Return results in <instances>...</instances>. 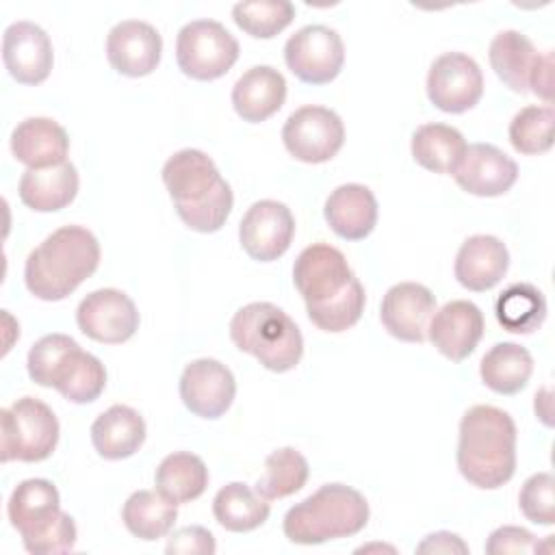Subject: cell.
Listing matches in <instances>:
<instances>
[{"label":"cell","instance_id":"obj_1","mask_svg":"<svg viewBox=\"0 0 555 555\" xmlns=\"http://www.w3.org/2000/svg\"><path fill=\"white\" fill-rule=\"evenodd\" d=\"M457 468L462 477L481 488L496 490L516 470V425L494 405H473L460 421Z\"/></svg>","mask_w":555,"mask_h":555},{"label":"cell","instance_id":"obj_2","mask_svg":"<svg viewBox=\"0 0 555 555\" xmlns=\"http://www.w3.org/2000/svg\"><path fill=\"white\" fill-rule=\"evenodd\" d=\"M163 182L178 217L195 232H217L225 223L234 195L217 165L202 150H180L163 167Z\"/></svg>","mask_w":555,"mask_h":555},{"label":"cell","instance_id":"obj_3","mask_svg":"<svg viewBox=\"0 0 555 555\" xmlns=\"http://www.w3.org/2000/svg\"><path fill=\"white\" fill-rule=\"evenodd\" d=\"M100 264V243L87 228L63 225L35 247L24 264L26 288L43 301L69 297Z\"/></svg>","mask_w":555,"mask_h":555},{"label":"cell","instance_id":"obj_4","mask_svg":"<svg viewBox=\"0 0 555 555\" xmlns=\"http://www.w3.org/2000/svg\"><path fill=\"white\" fill-rule=\"evenodd\" d=\"M369 522V503L351 486L325 483L284 516V535L295 544L349 538Z\"/></svg>","mask_w":555,"mask_h":555},{"label":"cell","instance_id":"obj_5","mask_svg":"<svg viewBox=\"0 0 555 555\" xmlns=\"http://www.w3.org/2000/svg\"><path fill=\"white\" fill-rule=\"evenodd\" d=\"M7 514L28 553H69L76 544V522L61 509L59 490L48 479L17 483L11 492Z\"/></svg>","mask_w":555,"mask_h":555},{"label":"cell","instance_id":"obj_6","mask_svg":"<svg viewBox=\"0 0 555 555\" xmlns=\"http://www.w3.org/2000/svg\"><path fill=\"white\" fill-rule=\"evenodd\" d=\"M230 338L273 373L295 369L304 356L299 327L282 308L269 301L243 306L230 321Z\"/></svg>","mask_w":555,"mask_h":555},{"label":"cell","instance_id":"obj_7","mask_svg":"<svg viewBox=\"0 0 555 555\" xmlns=\"http://www.w3.org/2000/svg\"><path fill=\"white\" fill-rule=\"evenodd\" d=\"M2 416V462H41L52 455L59 442L54 412L35 397H22Z\"/></svg>","mask_w":555,"mask_h":555},{"label":"cell","instance_id":"obj_8","mask_svg":"<svg viewBox=\"0 0 555 555\" xmlns=\"http://www.w3.org/2000/svg\"><path fill=\"white\" fill-rule=\"evenodd\" d=\"M238 59V41L215 20L184 24L176 39V61L182 74L193 80H217Z\"/></svg>","mask_w":555,"mask_h":555},{"label":"cell","instance_id":"obj_9","mask_svg":"<svg viewBox=\"0 0 555 555\" xmlns=\"http://www.w3.org/2000/svg\"><path fill=\"white\" fill-rule=\"evenodd\" d=\"M284 61L301 82L327 85L343 69L345 46L336 30L323 24H310L288 37Z\"/></svg>","mask_w":555,"mask_h":555},{"label":"cell","instance_id":"obj_10","mask_svg":"<svg viewBox=\"0 0 555 555\" xmlns=\"http://www.w3.org/2000/svg\"><path fill=\"white\" fill-rule=\"evenodd\" d=\"M282 141L291 156L317 165L338 154L345 143V126L334 111L310 104L288 115L282 128Z\"/></svg>","mask_w":555,"mask_h":555},{"label":"cell","instance_id":"obj_11","mask_svg":"<svg viewBox=\"0 0 555 555\" xmlns=\"http://www.w3.org/2000/svg\"><path fill=\"white\" fill-rule=\"evenodd\" d=\"M483 93V74L479 65L462 52L440 54L427 74V98L444 113H464L473 108Z\"/></svg>","mask_w":555,"mask_h":555},{"label":"cell","instance_id":"obj_12","mask_svg":"<svg viewBox=\"0 0 555 555\" xmlns=\"http://www.w3.org/2000/svg\"><path fill=\"white\" fill-rule=\"evenodd\" d=\"M353 278L345 254L327 243L306 247L293 264V282L306 306H319L338 297Z\"/></svg>","mask_w":555,"mask_h":555},{"label":"cell","instance_id":"obj_13","mask_svg":"<svg viewBox=\"0 0 555 555\" xmlns=\"http://www.w3.org/2000/svg\"><path fill=\"white\" fill-rule=\"evenodd\" d=\"M295 234V219L286 204L275 199L254 202L238 223L245 254L258 262H271L286 254Z\"/></svg>","mask_w":555,"mask_h":555},{"label":"cell","instance_id":"obj_14","mask_svg":"<svg viewBox=\"0 0 555 555\" xmlns=\"http://www.w3.org/2000/svg\"><path fill=\"white\" fill-rule=\"evenodd\" d=\"M80 332L98 343L119 345L139 330V312L134 301L117 288H100L89 293L76 310Z\"/></svg>","mask_w":555,"mask_h":555},{"label":"cell","instance_id":"obj_15","mask_svg":"<svg viewBox=\"0 0 555 555\" xmlns=\"http://www.w3.org/2000/svg\"><path fill=\"white\" fill-rule=\"evenodd\" d=\"M236 395L232 371L215 358H199L184 366L180 377V399L199 418H219L228 412Z\"/></svg>","mask_w":555,"mask_h":555},{"label":"cell","instance_id":"obj_16","mask_svg":"<svg viewBox=\"0 0 555 555\" xmlns=\"http://www.w3.org/2000/svg\"><path fill=\"white\" fill-rule=\"evenodd\" d=\"M436 312L434 293L416 282H401L386 291L379 319L386 332L405 343H423Z\"/></svg>","mask_w":555,"mask_h":555},{"label":"cell","instance_id":"obj_17","mask_svg":"<svg viewBox=\"0 0 555 555\" xmlns=\"http://www.w3.org/2000/svg\"><path fill=\"white\" fill-rule=\"evenodd\" d=\"M2 61L20 85H39L50 76L54 52L48 33L33 22H13L2 37Z\"/></svg>","mask_w":555,"mask_h":555},{"label":"cell","instance_id":"obj_18","mask_svg":"<svg viewBox=\"0 0 555 555\" xmlns=\"http://www.w3.org/2000/svg\"><path fill=\"white\" fill-rule=\"evenodd\" d=\"M163 54L158 30L141 20H124L108 30L106 56L115 72L141 78L156 69Z\"/></svg>","mask_w":555,"mask_h":555},{"label":"cell","instance_id":"obj_19","mask_svg":"<svg viewBox=\"0 0 555 555\" xmlns=\"http://www.w3.org/2000/svg\"><path fill=\"white\" fill-rule=\"evenodd\" d=\"M453 178L470 195L496 197L514 186L518 167L496 145L470 143L453 169Z\"/></svg>","mask_w":555,"mask_h":555},{"label":"cell","instance_id":"obj_20","mask_svg":"<svg viewBox=\"0 0 555 555\" xmlns=\"http://www.w3.org/2000/svg\"><path fill=\"white\" fill-rule=\"evenodd\" d=\"M483 314L466 299L444 304L429 321L427 338L449 360L462 362L468 358L483 336Z\"/></svg>","mask_w":555,"mask_h":555},{"label":"cell","instance_id":"obj_21","mask_svg":"<svg viewBox=\"0 0 555 555\" xmlns=\"http://www.w3.org/2000/svg\"><path fill=\"white\" fill-rule=\"evenodd\" d=\"M509 267V251L505 243L490 234L468 236L455 256V280L475 293L496 286Z\"/></svg>","mask_w":555,"mask_h":555},{"label":"cell","instance_id":"obj_22","mask_svg":"<svg viewBox=\"0 0 555 555\" xmlns=\"http://www.w3.org/2000/svg\"><path fill=\"white\" fill-rule=\"evenodd\" d=\"M286 100V80L271 65L249 67L232 89V106L243 121L260 124L275 115Z\"/></svg>","mask_w":555,"mask_h":555},{"label":"cell","instance_id":"obj_23","mask_svg":"<svg viewBox=\"0 0 555 555\" xmlns=\"http://www.w3.org/2000/svg\"><path fill=\"white\" fill-rule=\"evenodd\" d=\"M323 215L340 238L362 241L377 223V199L364 184H340L330 193Z\"/></svg>","mask_w":555,"mask_h":555},{"label":"cell","instance_id":"obj_24","mask_svg":"<svg viewBox=\"0 0 555 555\" xmlns=\"http://www.w3.org/2000/svg\"><path fill=\"white\" fill-rule=\"evenodd\" d=\"M11 152L28 169H43L65 163L69 137L63 126L48 117H28L11 134Z\"/></svg>","mask_w":555,"mask_h":555},{"label":"cell","instance_id":"obj_25","mask_svg":"<svg viewBox=\"0 0 555 555\" xmlns=\"http://www.w3.org/2000/svg\"><path fill=\"white\" fill-rule=\"evenodd\" d=\"M145 440V421L130 405H111L91 425V442L104 460L134 455Z\"/></svg>","mask_w":555,"mask_h":555},{"label":"cell","instance_id":"obj_26","mask_svg":"<svg viewBox=\"0 0 555 555\" xmlns=\"http://www.w3.org/2000/svg\"><path fill=\"white\" fill-rule=\"evenodd\" d=\"M17 191L28 208L37 212H54L74 202L78 193V171L69 160L43 169H26Z\"/></svg>","mask_w":555,"mask_h":555},{"label":"cell","instance_id":"obj_27","mask_svg":"<svg viewBox=\"0 0 555 555\" xmlns=\"http://www.w3.org/2000/svg\"><path fill=\"white\" fill-rule=\"evenodd\" d=\"M540 52L531 39L518 30H501L488 50L494 74L516 93H529L533 69L540 63Z\"/></svg>","mask_w":555,"mask_h":555},{"label":"cell","instance_id":"obj_28","mask_svg":"<svg viewBox=\"0 0 555 555\" xmlns=\"http://www.w3.org/2000/svg\"><path fill=\"white\" fill-rule=\"evenodd\" d=\"M533 373L531 353L516 343H496L479 364L481 382L499 395L520 392Z\"/></svg>","mask_w":555,"mask_h":555},{"label":"cell","instance_id":"obj_29","mask_svg":"<svg viewBox=\"0 0 555 555\" xmlns=\"http://www.w3.org/2000/svg\"><path fill=\"white\" fill-rule=\"evenodd\" d=\"M178 518V507L173 501L163 496L158 490H137L132 492L121 509V520L126 529L145 542L167 535Z\"/></svg>","mask_w":555,"mask_h":555},{"label":"cell","instance_id":"obj_30","mask_svg":"<svg viewBox=\"0 0 555 555\" xmlns=\"http://www.w3.org/2000/svg\"><path fill=\"white\" fill-rule=\"evenodd\" d=\"M156 490L169 501L189 503L204 494L208 486V468L204 460L189 451H178L167 455L154 475Z\"/></svg>","mask_w":555,"mask_h":555},{"label":"cell","instance_id":"obj_31","mask_svg":"<svg viewBox=\"0 0 555 555\" xmlns=\"http://www.w3.org/2000/svg\"><path fill=\"white\" fill-rule=\"evenodd\" d=\"M464 150L462 132L447 124H423L412 134L414 160L434 173H453Z\"/></svg>","mask_w":555,"mask_h":555},{"label":"cell","instance_id":"obj_32","mask_svg":"<svg viewBox=\"0 0 555 555\" xmlns=\"http://www.w3.org/2000/svg\"><path fill=\"white\" fill-rule=\"evenodd\" d=\"M269 503L247 483L232 481L223 486L212 501V514L217 522L234 533L251 531L269 518Z\"/></svg>","mask_w":555,"mask_h":555},{"label":"cell","instance_id":"obj_33","mask_svg":"<svg viewBox=\"0 0 555 555\" xmlns=\"http://www.w3.org/2000/svg\"><path fill=\"white\" fill-rule=\"evenodd\" d=\"M496 321L512 334L535 332L546 317V299L540 288L529 282L509 284L494 304Z\"/></svg>","mask_w":555,"mask_h":555},{"label":"cell","instance_id":"obj_34","mask_svg":"<svg viewBox=\"0 0 555 555\" xmlns=\"http://www.w3.org/2000/svg\"><path fill=\"white\" fill-rule=\"evenodd\" d=\"M104 364L93 353H87L78 347L65 360L52 388H56L72 403H91L104 392Z\"/></svg>","mask_w":555,"mask_h":555},{"label":"cell","instance_id":"obj_35","mask_svg":"<svg viewBox=\"0 0 555 555\" xmlns=\"http://www.w3.org/2000/svg\"><path fill=\"white\" fill-rule=\"evenodd\" d=\"M308 473L306 457L293 447H282L267 455L264 475L258 479L256 492L267 501L291 496L306 486Z\"/></svg>","mask_w":555,"mask_h":555},{"label":"cell","instance_id":"obj_36","mask_svg":"<svg viewBox=\"0 0 555 555\" xmlns=\"http://www.w3.org/2000/svg\"><path fill=\"white\" fill-rule=\"evenodd\" d=\"M232 17L241 30L256 39H271L295 17L288 0H245L232 7Z\"/></svg>","mask_w":555,"mask_h":555},{"label":"cell","instance_id":"obj_37","mask_svg":"<svg viewBox=\"0 0 555 555\" xmlns=\"http://www.w3.org/2000/svg\"><path fill=\"white\" fill-rule=\"evenodd\" d=\"M553 126L555 113L553 106H525L509 121V143L516 152L533 156L544 154L553 147Z\"/></svg>","mask_w":555,"mask_h":555},{"label":"cell","instance_id":"obj_38","mask_svg":"<svg viewBox=\"0 0 555 555\" xmlns=\"http://www.w3.org/2000/svg\"><path fill=\"white\" fill-rule=\"evenodd\" d=\"M364 288L360 284L358 278L351 280V284L334 299L319 304V306H306L310 321L323 330V332H345L349 327H353L364 310Z\"/></svg>","mask_w":555,"mask_h":555},{"label":"cell","instance_id":"obj_39","mask_svg":"<svg viewBox=\"0 0 555 555\" xmlns=\"http://www.w3.org/2000/svg\"><path fill=\"white\" fill-rule=\"evenodd\" d=\"M78 349V343L67 334H48L41 336L28 351L26 366L35 384L52 388L56 375L61 373L69 353Z\"/></svg>","mask_w":555,"mask_h":555},{"label":"cell","instance_id":"obj_40","mask_svg":"<svg viewBox=\"0 0 555 555\" xmlns=\"http://www.w3.org/2000/svg\"><path fill=\"white\" fill-rule=\"evenodd\" d=\"M520 509L527 520L535 525L555 522V479L551 473L531 475L518 494Z\"/></svg>","mask_w":555,"mask_h":555},{"label":"cell","instance_id":"obj_41","mask_svg":"<svg viewBox=\"0 0 555 555\" xmlns=\"http://www.w3.org/2000/svg\"><path fill=\"white\" fill-rule=\"evenodd\" d=\"M540 542L533 533L522 527H499L490 533L486 542V553L505 555V553H538Z\"/></svg>","mask_w":555,"mask_h":555},{"label":"cell","instance_id":"obj_42","mask_svg":"<svg viewBox=\"0 0 555 555\" xmlns=\"http://www.w3.org/2000/svg\"><path fill=\"white\" fill-rule=\"evenodd\" d=\"M165 551L169 555H212L217 551V544H215V535L208 529L199 525H191V527L178 529L167 540Z\"/></svg>","mask_w":555,"mask_h":555},{"label":"cell","instance_id":"obj_43","mask_svg":"<svg viewBox=\"0 0 555 555\" xmlns=\"http://www.w3.org/2000/svg\"><path fill=\"white\" fill-rule=\"evenodd\" d=\"M418 553H468V546L464 544V540L455 533L449 531H436L429 533L418 546Z\"/></svg>","mask_w":555,"mask_h":555},{"label":"cell","instance_id":"obj_44","mask_svg":"<svg viewBox=\"0 0 555 555\" xmlns=\"http://www.w3.org/2000/svg\"><path fill=\"white\" fill-rule=\"evenodd\" d=\"M553 54L546 52L540 56V63L538 67L533 69V76H531V87L529 91L535 93L538 98H542L544 102H551V91H553Z\"/></svg>","mask_w":555,"mask_h":555}]
</instances>
